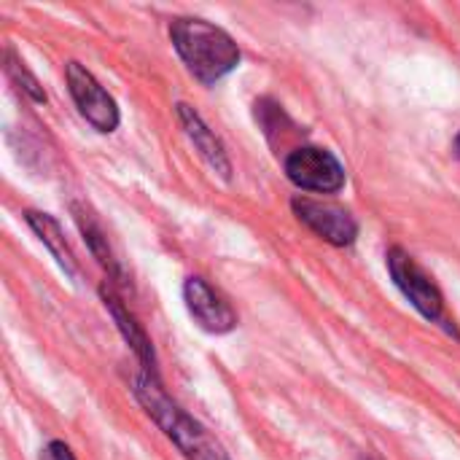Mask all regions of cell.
<instances>
[{
  "label": "cell",
  "mask_w": 460,
  "mask_h": 460,
  "mask_svg": "<svg viewBox=\"0 0 460 460\" xmlns=\"http://www.w3.org/2000/svg\"><path fill=\"white\" fill-rule=\"evenodd\" d=\"M135 399L143 404V410L151 415V420L164 431V437L183 453L186 460H229L226 450L216 437L208 434L202 423H197L191 415H186L162 388L159 380L148 375H137L132 383Z\"/></svg>",
  "instance_id": "1"
},
{
  "label": "cell",
  "mask_w": 460,
  "mask_h": 460,
  "mask_svg": "<svg viewBox=\"0 0 460 460\" xmlns=\"http://www.w3.org/2000/svg\"><path fill=\"white\" fill-rule=\"evenodd\" d=\"M170 38L189 73L202 84H216L240 65V49L229 32L202 19H175Z\"/></svg>",
  "instance_id": "2"
},
{
  "label": "cell",
  "mask_w": 460,
  "mask_h": 460,
  "mask_svg": "<svg viewBox=\"0 0 460 460\" xmlns=\"http://www.w3.org/2000/svg\"><path fill=\"white\" fill-rule=\"evenodd\" d=\"M388 272L396 283V288L412 302V307L431 323H442L450 329L447 315H445V296L439 291V286L434 283V278L402 248H391L388 251Z\"/></svg>",
  "instance_id": "3"
},
{
  "label": "cell",
  "mask_w": 460,
  "mask_h": 460,
  "mask_svg": "<svg viewBox=\"0 0 460 460\" xmlns=\"http://www.w3.org/2000/svg\"><path fill=\"white\" fill-rule=\"evenodd\" d=\"M286 175L294 186L302 191H318V194H337L345 186V167L342 162L318 146H299L291 148L286 162Z\"/></svg>",
  "instance_id": "4"
},
{
  "label": "cell",
  "mask_w": 460,
  "mask_h": 460,
  "mask_svg": "<svg viewBox=\"0 0 460 460\" xmlns=\"http://www.w3.org/2000/svg\"><path fill=\"white\" fill-rule=\"evenodd\" d=\"M65 75H67L70 97L75 108L81 111V116L97 132H113L119 127V108H116V100L105 92V86L78 62H67Z\"/></svg>",
  "instance_id": "5"
},
{
  "label": "cell",
  "mask_w": 460,
  "mask_h": 460,
  "mask_svg": "<svg viewBox=\"0 0 460 460\" xmlns=\"http://www.w3.org/2000/svg\"><path fill=\"white\" fill-rule=\"evenodd\" d=\"M291 208L296 213V218L310 226L318 237H323L332 245H353L358 237V221L350 210L334 205V202H321V199H310V197H294Z\"/></svg>",
  "instance_id": "6"
},
{
  "label": "cell",
  "mask_w": 460,
  "mask_h": 460,
  "mask_svg": "<svg viewBox=\"0 0 460 460\" xmlns=\"http://www.w3.org/2000/svg\"><path fill=\"white\" fill-rule=\"evenodd\" d=\"M183 299L199 329L210 334H226L237 326V315L229 302H224L221 294H216L202 278H189L183 283Z\"/></svg>",
  "instance_id": "7"
},
{
  "label": "cell",
  "mask_w": 460,
  "mask_h": 460,
  "mask_svg": "<svg viewBox=\"0 0 460 460\" xmlns=\"http://www.w3.org/2000/svg\"><path fill=\"white\" fill-rule=\"evenodd\" d=\"M178 119H181V124H183V129H186V135H189V140L194 143V148L199 151V156L221 175V178H232V162H229V156H226V148H224V143L216 137V132L202 121V116L194 111V108H189L186 102H178Z\"/></svg>",
  "instance_id": "8"
},
{
  "label": "cell",
  "mask_w": 460,
  "mask_h": 460,
  "mask_svg": "<svg viewBox=\"0 0 460 460\" xmlns=\"http://www.w3.org/2000/svg\"><path fill=\"white\" fill-rule=\"evenodd\" d=\"M102 302H105L108 313L113 315V321H116V326H119V332L124 334V340L132 345L135 356L140 358V364H143V375H148V377L159 380L156 353H154V345H151V340L146 337L143 326H140V323L135 321V315L121 305V299L113 294V288H105V286H102Z\"/></svg>",
  "instance_id": "9"
},
{
  "label": "cell",
  "mask_w": 460,
  "mask_h": 460,
  "mask_svg": "<svg viewBox=\"0 0 460 460\" xmlns=\"http://www.w3.org/2000/svg\"><path fill=\"white\" fill-rule=\"evenodd\" d=\"M24 221H27L30 229L40 237V243L51 251V256L59 261V267H62L67 275H75V259H73L70 245L65 243V234H62L59 224H57L49 213H38V210H27V213H24Z\"/></svg>",
  "instance_id": "10"
},
{
  "label": "cell",
  "mask_w": 460,
  "mask_h": 460,
  "mask_svg": "<svg viewBox=\"0 0 460 460\" xmlns=\"http://www.w3.org/2000/svg\"><path fill=\"white\" fill-rule=\"evenodd\" d=\"M73 213H75V224H78L81 234L86 237V243H89L92 253L97 256V261L108 270V275H111L113 280H124V278H121V270H119V264H116L111 248H108V237L102 234V229H100V224L92 218V213H89L86 208H81V205H73Z\"/></svg>",
  "instance_id": "11"
},
{
  "label": "cell",
  "mask_w": 460,
  "mask_h": 460,
  "mask_svg": "<svg viewBox=\"0 0 460 460\" xmlns=\"http://www.w3.org/2000/svg\"><path fill=\"white\" fill-rule=\"evenodd\" d=\"M8 75H11L16 84H22L24 92H27L35 102H46V92L38 86V78H35V75L24 67V62L16 59L13 54H8Z\"/></svg>",
  "instance_id": "12"
},
{
  "label": "cell",
  "mask_w": 460,
  "mask_h": 460,
  "mask_svg": "<svg viewBox=\"0 0 460 460\" xmlns=\"http://www.w3.org/2000/svg\"><path fill=\"white\" fill-rule=\"evenodd\" d=\"M40 460H75L65 442H49L40 453Z\"/></svg>",
  "instance_id": "13"
},
{
  "label": "cell",
  "mask_w": 460,
  "mask_h": 460,
  "mask_svg": "<svg viewBox=\"0 0 460 460\" xmlns=\"http://www.w3.org/2000/svg\"><path fill=\"white\" fill-rule=\"evenodd\" d=\"M456 148H458V154H460V132H458V137H456Z\"/></svg>",
  "instance_id": "14"
}]
</instances>
